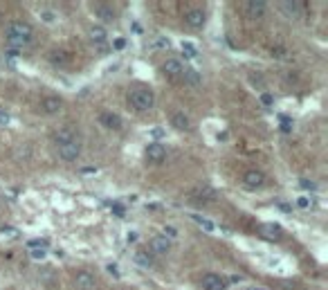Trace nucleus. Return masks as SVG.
I'll use <instances>...</instances> for the list:
<instances>
[{
    "instance_id": "obj_42",
    "label": "nucleus",
    "mask_w": 328,
    "mask_h": 290,
    "mask_svg": "<svg viewBox=\"0 0 328 290\" xmlns=\"http://www.w3.org/2000/svg\"><path fill=\"white\" fill-rule=\"evenodd\" d=\"M252 290H268V288H252Z\"/></svg>"
},
{
    "instance_id": "obj_38",
    "label": "nucleus",
    "mask_w": 328,
    "mask_h": 290,
    "mask_svg": "<svg viewBox=\"0 0 328 290\" xmlns=\"http://www.w3.org/2000/svg\"><path fill=\"white\" fill-rule=\"evenodd\" d=\"M7 122H9V117L5 113H0V124H7Z\"/></svg>"
},
{
    "instance_id": "obj_27",
    "label": "nucleus",
    "mask_w": 328,
    "mask_h": 290,
    "mask_svg": "<svg viewBox=\"0 0 328 290\" xmlns=\"http://www.w3.org/2000/svg\"><path fill=\"white\" fill-rule=\"evenodd\" d=\"M299 187H301V189H310V192H313V189H315V182H310V180H299Z\"/></svg>"
},
{
    "instance_id": "obj_15",
    "label": "nucleus",
    "mask_w": 328,
    "mask_h": 290,
    "mask_svg": "<svg viewBox=\"0 0 328 290\" xmlns=\"http://www.w3.org/2000/svg\"><path fill=\"white\" fill-rule=\"evenodd\" d=\"M162 72L169 74V77H178V74H182V63L178 59H169L167 63L162 65Z\"/></svg>"
},
{
    "instance_id": "obj_17",
    "label": "nucleus",
    "mask_w": 328,
    "mask_h": 290,
    "mask_svg": "<svg viewBox=\"0 0 328 290\" xmlns=\"http://www.w3.org/2000/svg\"><path fill=\"white\" fill-rule=\"evenodd\" d=\"M54 140H56V144H59V146H63V144L74 142V133L70 131V128H61V131H56Z\"/></svg>"
},
{
    "instance_id": "obj_25",
    "label": "nucleus",
    "mask_w": 328,
    "mask_h": 290,
    "mask_svg": "<svg viewBox=\"0 0 328 290\" xmlns=\"http://www.w3.org/2000/svg\"><path fill=\"white\" fill-rule=\"evenodd\" d=\"M261 101H263V106H272V103H275V97L268 95V93H263L261 95Z\"/></svg>"
},
{
    "instance_id": "obj_2",
    "label": "nucleus",
    "mask_w": 328,
    "mask_h": 290,
    "mask_svg": "<svg viewBox=\"0 0 328 290\" xmlns=\"http://www.w3.org/2000/svg\"><path fill=\"white\" fill-rule=\"evenodd\" d=\"M7 36H11V39H23L30 43L32 39V27L27 23H11L9 30H7Z\"/></svg>"
},
{
    "instance_id": "obj_34",
    "label": "nucleus",
    "mask_w": 328,
    "mask_h": 290,
    "mask_svg": "<svg viewBox=\"0 0 328 290\" xmlns=\"http://www.w3.org/2000/svg\"><path fill=\"white\" fill-rule=\"evenodd\" d=\"M113 209H115V214H117V216H124V207L119 205V202H115V205H113Z\"/></svg>"
},
{
    "instance_id": "obj_24",
    "label": "nucleus",
    "mask_w": 328,
    "mask_h": 290,
    "mask_svg": "<svg viewBox=\"0 0 328 290\" xmlns=\"http://www.w3.org/2000/svg\"><path fill=\"white\" fill-rule=\"evenodd\" d=\"M187 81H189L191 86H198L200 84V74L193 72V70H189V72H187Z\"/></svg>"
},
{
    "instance_id": "obj_13",
    "label": "nucleus",
    "mask_w": 328,
    "mask_h": 290,
    "mask_svg": "<svg viewBox=\"0 0 328 290\" xmlns=\"http://www.w3.org/2000/svg\"><path fill=\"white\" fill-rule=\"evenodd\" d=\"M171 124L178 128V131H182V133L191 128V122H189V117H187L185 113H173L171 115Z\"/></svg>"
},
{
    "instance_id": "obj_22",
    "label": "nucleus",
    "mask_w": 328,
    "mask_h": 290,
    "mask_svg": "<svg viewBox=\"0 0 328 290\" xmlns=\"http://www.w3.org/2000/svg\"><path fill=\"white\" fill-rule=\"evenodd\" d=\"M196 196H198V198H216V192H214L211 187H200V189L196 192Z\"/></svg>"
},
{
    "instance_id": "obj_29",
    "label": "nucleus",
    "mask_w": 328,
    "mask_h": 290,
    "mask_svg": "<svg viewBox=\"0 0 328 290\" xmlns=\"http://www.w3.org/2000/svg\"><path fill=\"white\" fill-rule=\"evenodd\" d=\"M182 49H185V54H187V56H196V49L191 48L189 43H185V45H182Z\"/></svg>"
},
{
    "instance_id": "obj_26",
    "label": "nucleus",
    "mask_w": 328,
    "mask_h": 290,
    "mask_svg": "<svg viewBox=\"0 0 328 290\" xmlns=\"http://www.w3.org/2000/svg\"><path fill=\"white\" fill-rule=\"evenodd\" d=\"M113 48L115 49H124V48H126V39H122V36H119V39H115L113 41Z\"/></svg>"
},
{
    "instance_id": "obj_5",
    "label": "nucleus",
    "mask_w": 328,
    "mask_h": 290,
    "mask_svg": "<svg viewBox=\"0 0 328 290\" xmlns=\"http://www.w3.org/2000/svg\"><path fill=\"white\" fill-rule=\"evenodd\" d=\"M164 157H167V148L162 146V144L153 142V144H148V146H146V160L151 164H160Z\"/></svg>"
},
{
    "instance_id": "obj_18",
    "label": "nucleus",
    "mask_w": 328,
    "mask_h": 290,
    "mask_svg": "<svg viewBox=\"0 0 328 290\" xmlns=\"http://www.w3.org/2000/svg\"><path fill=\"white\" fill-rule=\"evenodd\" d=\"M135 263H138V266H142V268H151L153 266V259H151V254H148V252H138V254H135Z\"/></svg>"
},
{
    "instance_id": "obj_37",
    "label": "nucleus",
    "mask_w": 328,
    "mask_h": 290,
    "mask_svg": "<svg viewBox=\"0 0 328 290\" xmlns=\"http://www.w3.org/2000/svg\"><path fill=\"white\" fill-rule=\"evenodd\" d=\"M84 173H97V167H84Z\"/></svg>"
},
{
    "instance_id": "obj_20",
    "label": "nucleus",
    "mask_w": 328,
    "mask_h": 290,
    "mask_svg": "<svg viewBox=\"0 0 328 290\" xmlns=\"http://www.w3.org/2000/svg\"><path fill=\"white\" fill-rule=\"evenodd\" d=\"M301 5H304V2H299V0H294V2H290V0H285V2H281V7H283V11H288V14H297V11L301 9Z\"/></svg>"
},
{
    "instance_id": "obj_33",
    "label": "nucleus",
    "mask_w": 328,
    "mask_h": 290,
    "mask_svg": "<svg viewBox=\"0 0 328 290\" xmlns=\"http://www.w3.org/2000/svg\"><path fill=\"white\" fill-rule=\"evenodd\" d=\"M0 234H7V236H16L18 232L11 230V227H0Z\"/></svg>"
},
{
    "instance_id": "obj_6",
    "label": "nucleus",
    "mask_w": 328,
    "mask_h": 290,
    "mask_svg": "<svg viewBox=\"0 0 328 290\" xmlns=\"http://www.w3.org/2000/svg\"><path fill=\"white\" fill-rule=\"evenodd\" d=\"M225 286L227 284L221 275H214V272H211V275L202 277V288L205 290H225Z\"/></svg>"
},
{
    "instance_id": "obj_3",
    "label": "nucleus",
    "mask_w": 328,
    "mask_h": 290,
    "mask_svg": "<svg viewBox=\"0 0 328 290\" xmlns=\"http://www.w3.org/2000/svg\"><path fill=\"white\" fill-rule=\"evenodd\" d=\"M79 153H81V144L74 140V142L70 144H63V146H59V157L61 160H65V162H72V160H77Z\"/></svg>"
},
{
    "instance_id": "obj_19",
    "label": "nucleus",
    "mask_w": 328,
    "mask_h": 290,
    "mask_svg": "<svg viewBox=\"0 0 328 290\" xmlns=\"http://www.w3.org/2000/svg\"><path fill=\"white\" fill-rule=\"evenodd\" d=\"M97 16H99V18H103V20H113V18H115V11H113V7L101 5V7L97 9Z\"/></svg>"
},
{
    "instance_id": "obj_21",
    "label": "nucleus",
    "mask_w": 328,
    "mask_h": 290,
    "mask_svg": "<svg viewBox=\"0 0 328 290\" xmlns=\"http://www.w3.org/2000/svg\"><path fill=\"white\" fill-rule=\"evenodd\" d=\"M27 245H30V250H45L47 247V241L45 239H32V241H27Z\"/></svg>"
},
{
    "instance_id": "obj_11",
    "label": "nucleus",
    "mask_w": 328,
    "mask_h": 290,
    "mask_svg": "<svg viewBox=\"0 0 328 290\" xmlns=\"http://www.w3.org/2000/svg\"><path fill=\"white\" fill-rule=\"evenodd\" d=\"M151 247L155 254H167V252L171 250V241H169L167 236H155L151 241Z\"/></svg>"
},
{
    "instance_id": "obj_8",
    "label": "nucleus",
    "mask_w": 328,
    "mask_h": 290,
    "mask_svg": "<svg viewBox=\"0 0 328 290\" xmlns=\"http://www.w3.org/2000/svg\"><path fill=\"white\" fill-rule=\"evenodd\" d=\"M265 0H247L245 2V11H247V16L250 18H261L263 16V11H265Z\"/></svg>"
},
{
    "instance_id": "obj_10",
    "label": "nucleus",
    "mask_w": 328,
    "mask_h": 290,
    "mask_svg": "<svg viewBox=\"0 0 328 290\" xmlns=\"http://www.w3.org/2000/svg\"><path fill=\"white\" fill-rule=\"evenodd\" d=\"M185 20H187V25H191V27H202V25H205V11L191 9V11H187Z\"/></svg>"
},
{
    "instance_id": "obj_14",
    "label": "nucleus",
    "mask_w": 328,
    "mask_h": 290,
    "mask_svg": "<svg viewBox=\"0 0 328 290\" xmlns=\"http://www.w3.org/2000/svg\"><path fill=\"white\" fill-rule=\"evenodd\" d=\"M61 97H45L43 99V110L47 115H54V113H59L61 110Z\"/></svg>"
},
{
    "instance_id": "obj_1",
    "label": "nucleus",
    "mask_w": 328,
    "mask_h": 290,
    "mask_svg": "<svg viewBox=\"0 0 328 290\" xmlns=\"http://www.w3.org/2000/svg\"><path fill=\"white\" fill-rule=\"evenodd\" d=\"M128 101H131L133 108L148 110V108H153L155 97H153V93L148 88H144V86H135V88L128 90Z\"/></svg>"
},
{
    "instance_id": "obj_9",
    "label": "nucleus",
    "mask_w": 328,
    "mask_h": 290,
    "mask_svg": "<svg viewBox=\"0 0 328 290\" xmlns=\"http://www.w3.org/2000/svg\"><path fill=\"white\" fill-rule=\"evenodd\" d=\"M99 122H101L106 128H110V131H119V128H122V119H119V115H115V113H101L99 115Z\"/></svg>"
},
{
    "instance_id": "obj_31",
    "label": "nucleus",
    "mask_w": 328,
    "mask_h": 290,
    "mask_svg": "<svg viewBox=\"0 0 328 290\" xmlns=\"http://www.w3.org/2000/svg\"><path fill=\"white\" fill-rule=\"evenodd\" d=\"M151 135H153V138H155V140H162V138H164V135H167V133H164L162 128H153V131H151Z\"/></svg>"
},
{
    "instance_id": "obj_32",
    "label": "nucleus",
    "mask_w": 328,
    "mask_h": 290,
    "mask_svg": "<svg viewBox=\"0 0 328 290\" xmlns=\"http://www.w3.org/2000/svg\"><path fill=\"white\" fill-rule=\"evenodd\" d=\"M297 207H301V209H308V207H310V200H308V198H299V200H297Z\"/></svg>"
},
{
    "instance_id": "obj_41",
    "label": "nucleus",
    "mask_w": 328,
    "mask_h": 290,
    "mask_svg": "<svg viewBox=\"0 0 328 290\" xmlns=\"http://www.w3.org/2000/svg\"><path fill=\"white\" fill-rule=\"evenodd\" d=\"M52 18H54V16L49 14V11H45V14H43V20H52Z\"/></svg>"
},
{
    "instance_id": "obj_7",
    "label": "nucleus",
    "mask_w": 328,
    "mask_h": 290,
    "mask_svg": "<svg viewBox=\"0 0 328 290\" xmlns=\"http://www.w3.org/2000/svg\"><path fill=\"white\" fill-rule=\"evenodd\" d=\"M263 180H265V176H263V171H259V169H250V171H245V176H243V182L250 189L261 187V185H263Z\"/></svg>"
},
{
    "instance_id": "obj_39",
    "label": "nucleus",
    "mask_w": 328,
    "mask_h": 290,
    "mask_svg": "<svg viewBox=\"0 0 328 290\" xmlns=\"http://www.w3.org/2000/svg\"><path fill=\"white\" fill-rule=\"evenodd\" d=\"M135 239H138V234H135V232H131V234H128V243H133Z\"/></svg>"
},
{
    "instance_id": "obj_4",
    "label": "nucleus",
    "mask_w": 328,
    "mask_h": 290,
    "mask_svg": "<svg viewBox=\"0 0 328 290\" xmlns=\"http://www.w3.org/2000/svg\"><path fill=\"white\" fill-rule=\"evenodd\" d=\"M259 236L265 239V241H277V239L281 236V225H277V223H261Z\"/></svg>"
},
{
    "instance_id": "obj_40",
    "label": "nucleus",
    "mask_w": 328,
    "mask_h": 290,
    "mask_svg": "<svg viewBox=\"0 0 328 290\" xmlns=\"http://www.w3.org/2000/svg\"><path fill=\"white\" fill-rule=\"evenodd\" d=\"M232 284H238V281H240V275H232Z\"/></svg>"
},
{
    "instance_id": "obj_23",
    "label": "nucleus",
    "mask_w": 328,
    "mask_h": 290,
    "mask_svg": "<svg viewBox=\"0 0 328 290\" xmlns=\"http://www.w3.org/2000/svg\"><path fill=\"white\" fill-rule=\"evenodd\" d=\"M191 218H193V221H198V223H200V225L205 227L207 232H214V230H216V227H214V223H211V221H207V218H202V216H191Z\"/></svg>"
},
{
    "instance_id": "obj_28",
    "label": "nucleus",
    "mask_w": 328,
    "mask_h": 290,
    "mask_svg": "<svg viewBox=\"0 0 328 290\" xmlns=\"http://www.w3.org/2000/svg\"><path fill=\"white\" fill-rule=\"evenodd\" d=\"M106 270H108V272H110V275H113V277H115V279H119V268H117V266H115V263H110V266H108V268H106Z\"/></svg>"
},
{
    "instance_id": "obj_12",
    "label": "nucleus",
    "mask_w": 328,
    "mask_h": 290,
    "mask_svg": "<svg viewBox=\"0 0 328 290\" xmlns=\"http://www.w3.org/2000/svg\"><path fill=\"white\" fill-rule=\"evenodd\" d=\"M74 284H77L79 290H93L94 288V277L90 275V272H79L77 279H74Z\"/></svg>"
},
{
    "instance_id": "obj_30",
    "label": "nucleus",
    "mask_w": 328,
    "mask_h": 290,
    "mask_svg": "<svg viewBox=\"0 0 328 290\" xmlns=\"http://www.w3.org/2000/svg\"><path fill=\"white\" fill-rule=\"evenodd\" d=\"M32 259H36V261L45 259V250H32Z\"/></svg>"
},
{
    "instance_id": "obj_36",
    "label": "nucleus",
    "mask_w": 328,
    "mask_h": 290,
    "mask_svg": "<svg viewBox=\"0 0 328 290\" xmlns=\"http://www.w3.org/2000/svg\"><path fill=\"white\" fill-rule=\"evenodd\" d=\"M164 236H176V227H164Z\"/></svg>"
},
{
    "instance_id": "obj_35",
    "label": "nucleus",
    "mask_w": 328,
    "mask_h": 290,
    "mask_svg": "<svg viewBox=\"0 0 328 290\" xmlns=\"http://www.w3.org/2000/svg\"><path fill=\"white\" fill-rule=\"evenodd\" d=\"M157 48H169V39H157Z\"/></svg>"
},
{
    "instance_id": "obj_16",
    "label": "nucleus",
    "mask_w": 328,
    "mask_h": 290,
    "mask_svg": "<svg viewBox=\"0 0 328 290\" xmlns=\"http://www.w3.org/2000/svg\"><path fill=\"white\" fill-rule=\"evenodd\" d=\"M88 36H90V41H93V43H106V30H103L101 25H93V27H90L88 30Z\"/></svg>"
}]
</instances>
